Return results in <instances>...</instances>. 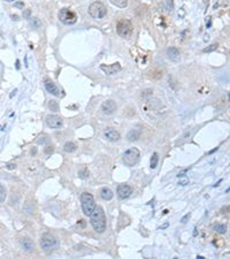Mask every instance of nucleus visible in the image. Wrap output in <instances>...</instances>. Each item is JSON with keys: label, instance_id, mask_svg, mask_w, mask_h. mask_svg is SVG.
Returning <instances> with one entry per match:
<instances>
[{"label": "nucleus", "instance_id": "f257e3e1", "mask_svg": "<svg viewBox=\"0 0 230 259\" xmlns=\"http://www.w3.org/2000/svg\"><path fill=\"white\" fill-rule=\"evenodd\" d=\"M90 220H91L92 227L97 233L101 234L106 230V215H105L104 210L100 206H96V208L90 215Z\"/></svg>", "mask_w": 230, "mask_h": 259}, {"label": "nucleus", "instance_id": "f03ea898", "mask_svg": "<svg viewBox=\"0 0 230 259\" xmlns=\"http://www.w3.org/2000/svg\"><path fill=\"white\" fill-rule=\"evenodd\" d=\"M58 245H59V241H58L57 237L52 235V234H44L42 238H40V246L44 250V252H46V253L52 252Z\"/></svg>", "mask_w": 230, "mask_h": 259}, {"label": "nucleus", "instance_id": "7ed1b4c3", "mask_svg": "<svg viewBox=\"0 0 230 259\" xmlns=\"http://www.w3.org/2000/svg\"><path fill=\"white\" fill-rule=\"evenodd\" d=\"M81 205H82V210L84 212V214L87 215V217L91 215V213L97 206L93 196L89 192H83L81 195Z\"/></svg>", "mask_w": 230, "mask_h": 259}, {"label": "nucleus", "instance_id": "20e7f679", "mask_svg": "<svg viewBox=\"0 0 230 259\" xmlns=\"http://www.w3.org/2000/svg\"><path fill=\"white\" fill-rule=\"evenodd\" d=\"M139 158H140V152H139L138 149L136 148H131V149L127 150L126 152L123 153V163L126 164L127 166H135L136 164L139 161Z\"/></svg>", "mask_w": 230, "mask_h": 259}, {"label": "nucleus", "instance_id": "39448f33", "mask_svg": "<svg viewBox=\"0 0 230 259\" xmlns=\"http://www.w3.org/2000/svg\"><path fill=\"white\" fill-rule=\"evenodd\" d=\"M89 14L93 18H103L107 14V8H106V6L103 2L96 1V2L90 5V7H89Z\"/></svg>", "mask_w": 230, "mask_h": 259}, {"label": "nucleus", "instance_id": "423d86ee", "mask_svg": "<svg viewBox=\"0 0 230 259\" xmlns=\"http://www.w3.org/2000/svg\"><path fill=\"white\" fill-rule=\"evenodd\" d=\"M132 30H134V26H132V23L129 20H120L117 23V34L123 38H129L132 34Z\"/></svg>", "mask_w": 230, "mask_h": 259}, {"label": "nucleus", "instance_id": "0eeeda50", "mask_svg": "<svg viewBox=\"0 0 230 259\" xmlns=\"http://www.w3.org/2000/svg\"><path fill=\"white\" fill-rule=\"evenodd\" d=\"M59 20L63 24L70 26V24L76 23V21H77V15L73 10H70L69 8H62L59 12Z\"/></svg>", "mask_w": 230, "mask_h": 259}, {"label": "nucleus", "instance_id": "6e6552de", "mask_svg": "<svg viewBox=\"0 0 230 259\" xmlns=\"http://www.w3.org/2000/svg\"><path fill=\"white\" fill-rule=\"evenodd\" d=\"M44 85H45V89L47 90V92H50L51 95H53V96L59 97L61 95L60 89H59L57 85H55V83L53 82L52 79H44Z\"/></svg>", "mask_w": 230, "mask_h": 259}, {"label": "nucleus", "instance_id": "1a4fd4ad", "mask_svg": "<svg viewBox=\"0 0 230 259\" xmlns=\"http://www.w3.org/2000/svg\"><path fill=\"white\" fill-rule=\"evenodd\" d=\"M117 196L121 199H127L128 197H130L132 193V188L128 184H120L116 189Z\"/></svg>", "mask_w": 230, "mask_h": 259}, {"label": "nucleus", "instance_id": "9d476101", "mask_svg": "<svg viewBox=\"0 0 230 259\" xmlns=\"http://www.w3.org/2000/svg\"><path fill=\"white\" fill-rule=\"evenodd\" d=\"M46 124L50 128H60L62 126V119L58 115L50 114L46 116Z\"/></svg>", "mask_w": 230, "mask_h": 259}, {"label": "nucleus", "instance_id": "9b49d317", "mask_svg": "<svg viewBox=\"0 0 230 259\" xmlns=\"http://www.w3.org/2000/svg\"><path fill=\"white\" fill-rule=\"evenodd\" d=\"M116 107H117L116 104H115V101H113V100H106L101 104V111H103V113H105L106 115L113 114L114 112L116 111Z\"/></svg>", "mask_w": 230, "mask_h": 259}, {"label": "nucleus", "instance_id": "f8f14e48", "mask_svg": "<svg viewBox=\"0 0 230 259\" xmlns=\"http://www.w3.org/2000/svg\"><path fill=\"white\" fill-rule=\"evenodd\" d=\"M100 69L104 71L106 75H114L117 71H121V65L120 63H113V65H101Z\"/></svg>", "mask_w": 230, "mask_h": 259}, {"label": "nucleus", "instance_id": "ddd939ff", "mask_svg": "<svg viewBox=\"0 0 230 259\" xmlns=\"http://www.w3.org/2000/svg\"><path fill=\"white\" fill-rule=\"evenodd\" d=\"M120 132H117V130H115L114 128H107L106 130H105V138L107 140V141L109 142H117L119 140H120Z\"/></svg>", "mask_w": 230, "mask_h": 259}, {"label": "nucleus", "instance_id": "4468645a", "mask_svg": "<svg viewBox=\"0 0 230 259\" xmlns=\"http://www.w3.org/2000/svg\"><path fill=\"white\" fill-rule=\"evenodd\" d=\"M20 245H21V248L26 252H32L34 249H35L34 242L31 241L30 238H28V237H22L21 240H20Z\"/></svg>", "mask_w": 230, "mask_h": 259}, {"label": "nucleus", "instance_id": "2eb2a0df", "mask_svg": "<svg viewBox=\"0 0 230 259\" xmlns=\"http://www.w3.org/2000/svg\"><path fill=\"white\" fill-rule=\"evenodd\" d=\"M167 55L171 61L174 62H178L180 59H181V54H180V51H178L176 47H169L167 50Z\"/></svg>", "mask_w": 230, "mask_h": 259}, {"label": "nucleus", "instance_id": "dca6fc26", "mask_svg": "<svg viewBox=\"0 0 230 259\" xmlns=\"http://www.w3.org/2000/svg\"><path fill=\"white\" fill-rule=\"evenodd\" d=\"M100 196H101V198L105 199V200H111V199L113 198L114 193L109 188L104 187V188H101V190H100Z\"/></svg>", "mask_w": 230, "mask_h": 259}, {"label": "nucleus", "instance_id": "f3484780", "mask_svg": "<svg viewBox=\"0 0 230 259\" xmlns=\"http://www.w3.org/2000/svg\"><path fill=\"white\" fill-rule=\"evenodd\" d=\"M127 138H128V141H130V142L138 141L139 138H140V132H139L138 130H136V129L130 130V132H128V135H127Z\"/></svg>", "mask_w": 230, "mask_h": 259}, {"label": "nucleus", "instance_id": "a211bd4d", "mask_svg": "<svg viewBox=\"0 0 230 259\" xmlns=\"http://www.w3.org/2000/svg\"><path fill=\"white\" fill-rule=\"evenodd\" d=\"M76 149H77V146H76V144H75L74 142H67L65 144V146H63V150H65L66 152H69V153L75 152Z\"/></svg>", "mask_w": 230, "mask_h": 259}, {"label": "nucleus", "instance_id": "6ab92c4d", "mask_svg": "<svg viewBox=\"0 0 230 259\" xmlns=\"http://www.w3.org/2000/svg\"><path fill=\"white\" fill-rule=\"evenodd\" d=\"M109 1L119 8H124L128 5V0H109Z\"/></svg>", "mask_w": 230, "mask_h": 259}, {"label": "nucleus", "instance_id": "aec40b11", "mask_svg": "<svg viewBox=\"0 0 230 259\" xmlns=\"http://www.w3.org/2000/svg\"><path fill=\"white\" fill-rule=\"evenodd\" d=\"M30 24L32 26V29H38L42 26V22L37 18H30Z\"/></svg>", "mask_w": 230, "mask_h": 259}, {"label": "nucleus", "instance_id": "412c9836", "mask_svg": "<svg viewBox=\"0 0 230 259\" xmlns=\"http://www.w3.org/2000/svg\"><path fill=\"white\" fill-rule=\"evenodd\" d=\"M214 230H215L216 233H219V234H226L227 233V226H226V225L219 224V225H216V226L214 227Z\"/></svg>", "mask_w": 230, "mask_h": 259}, {"label": "nucleus", "instance_id": "4be33fe9", "mask_svg": "<svg viewBox=\"0 0 230 259\" xmlns=\"http://www.w3.org/2000/svg\"><path fill=\"white\" fill-rule=\"evenodd\" d=\"M158 161H159V156H158L156 152H154L152 156V158H151V168H152V169H154V168L158 166Z\"/></svg>", "mask_w": 230, "mask_h": 259}, {"label": "nucleus", "instance_id": "5701e85b", "mask_svg": "<svg viewBox=\"0 0 230 259\" xmlns=\"http://www.w3.org/2000/svg\"><path fill=\"white\" fill-rule=\"evenodd\" d=\"M48 108L52 111V112H58L59 111V105H58L57 101L50 100L48 101Z\"/></svg>", "mask_w": 230, "mask_h": 259}, {"label": "nucleus", "instance_id": "b1692460", "mask_svg": "<svg viewBox=\"0 0 230 259\" xmlns=\"http://www.w3.org/2000/svg\"><path fill=\"white\" fill-rule=\"evenodd\" d=\"M6 197H7V193H6V190H5V188L2 187V185L0 184V203L5 202V199H6Z\"/></svg>", "mask_w": 230, "mask_h": 259}, {"label": "nucleus", "instance_id": "393cba45", "mask_svg": "<svg viewBox=\"0 0 230 259\" xmlns=\"http://www.w3.org/2000/svg\"><path fill=\"white\" fill-rule=\"evenodd\" d=\"M163 5L167 10H173V0H163Z\"/></svg>", "mask_w": 230, "mask_h": 259}, {"label": "nucleus", "instance_id": "a878e982", "mask_svg": "<svg viewBox=\"0 0 230 259\" xmlns=\"http://www.w3.org/2000/svg\"><path fill=\"white\" fill-rule=\"evenodd\" d=\"M217 46H219L217 44H212V45H209L208 47L205 48L204 52H213V51H215V50H216Z\"/></svg>", "mask_w": 230, "mask_h": 259}, {"label": "nucleus", "instance_id": "bb28decb", "mask_svg": "<svg viewBox=\"0 0 230 259\" xmlns=\"http://www.w3.org/2000/svg\"><path fill=\"white\" fill-rule=\"evenodd\" d=\"M178 184H180V185H187V184H189V180H188L187 177H182V179H180V181H178Z\"/></svg>", "mask_w": 230, "mask_h": 259}, {"label": "nucleus", "instance_id": "cd10ccee", "mask_svg": "<svg viewBox=\"0 0 230 259\" xmlns=\"http://www.w3.org/2000/svg\"><path fill=\"white\" fill-rule=\"evenodd\" d=\"M53 151H54V148H53V146H46L45 150H44V152L46 154H52Z\"/></svg>", "mask_w": 230, "mask_h": 259}, {"label": "nucleus", "instance_id": "c85d7f7f", "mask_svg": "<svg viewBox=\"0 0 230 259\" xmlns=\"http://www.w3.org/2000/svg\"><path fill=\"white\" fill-rule=\"evenodd\" d=\"M79 174H81V177H87L89 176V171H87V168H84Z\"/></svg>", "mask_w": 230, "mask_h": 259}, {"label": "nucleus", "instance_id": "c756f323", "mask_svg": "<svg viewBox=\"0 0 230 259\" xmlns=\"http://www.w3.org/2000/svg\"><path fill=\"white\" fill-rule=\"evenodd\" d=\"M14 6H15L16 8L23 9V7H24V4H23L22 1H18V2H15V4H14Z\"/></svg>", "mask_w": 230, "mask_h": 259}, {"label": "nucleus", "instance_id": "7c9ffc66", "mask_svg": "<svg viewBox=\"0 0 230 259\" xmlns=\"http://www.w3.org/2000/svg\"><path fill=\"white\" fill-rule=\"evenodd\" d=\"M30 14H31V10L30 9H26L24 12H23V16L26 18H30Z\"/></svg>", "mask_w": 230, "mask_h": 259}, {"label": "nucleus", "instance_id": "2f4dec72", "mask_svg": "<svg viewBox=\"0 0 230 259\" xmlns=\"http://www.w3.org/2000/svg\"><path fill=\"white\" fill-rule=\"evenodd\" d=\"M15 167H16L15 164H8V165H7V169L12 171V169H15Z\"/></svg>", "mask_w": 230, "mask_h": 259}, {"label": "nucleus", "instance_id": "473e14b6", "mask_svg": "<svg viewBox=\"0 0 230 259\" xmlns=\"http://www.w3.org/2000/svg\"><path fill=\"white\" fill-rule=\"evenodd\" d=\"M189 217H190V214H187L185 217H183L182 220H181V222H182V224H185V222H187V220L189 219Z\"/></svg>", "mask_w": 230, "mask_h": 259}, {"label": "nucleus", "instance_id": "72a5a7b5", "mask_svg": "<svg viewBox=\"0 0 230 259\" xmlns=\"http://www.w3.org/2000/svg\"><path fill=\"white\" fill-rule=\"evenodd\" d=\"M168 226H169V225H168V222H167V224L162 225V226H161V227H160V229H165V228H167V227H168Z\"/></svg>", "mask_w": 230, "mask_h": 259}, {"label": "nucleus", "instance_id": "f704fd0d", "mask_svg": "<svg viewBox=\"0 0 230 259\" xmlns=\"http://www.w3.org/2000/svg\"><path fill=\"white\" fill-rule=\"evenodd\" d=\"M215 151H217V148H215V149H213L212 151H209V154H212V153H214Z\"/></svg>", "mask_w": 230, "mask_h": 259}, {"label": "nucleus", "instance_id": "c9c22d12", "mask_svg": "<svg viewBox=\"0 0 230 259\" xmlns=\"http://www.w3.org/2000/svg\"><path fill=\"white\" fill-rule=\"evenodd\" d=\"M193 230H195V232H193V236H197V235H198V232H197V228H195V229H193Z\"/></svg>", "mask_w": 230, "mask_h": 259}, {"label": "nucleus", "instance_id": "e433bc0d", "mask_svg": "<svg viewBox=\"0 0 230 259\" xmlns=\"http://www.w3.org/2000/svg\"><path fill=\"white\" fill-rule=\"evenodd\" d=\"M16 68H20V61H18V60H16Z\"/></svg>", "mask_w": 230, "mask_h": 259}, {"label": "nucleus", "instance_id": "4c0bfd02", "mask_svg": "<svg viewBox=\"0 0 230 259\" xmlns=\"http://www.w3.org/2000/svg\"><path fill=\"white\" fill-rule=\"evenodd\" d=\"M15 92H16V90H14L13 92L10 93V97H13V96H14V95H15Z\"/></svg>", "mask_w": 230, "mask_h": 259}, {"label": "nucleus", "instance_id": "58836bf2", "mask_svg": "<svg viewBox=\"0 0 230 259\" xmlns=\"http://www.w3.org/2000/svg\"><path fill=\"white\" fill-rule=\"evenodd\" d=\"M207 26H211V20H209V18H208V23H207Z\"/></svg>", "mask_w": 230, "mask_h": 259}, {"label": "nucleus", "instance_id": "ea45409f", "mask_svg": "<svg viewBox=\"0 0 230 259\" xmlns=\"http://www.w3.org/2000/svg\"><path fill=\"white\" fill-rule=\"evenodd\" d=\"M5 1H7V2H13V1H15V0H5Z\"/></svg>", "mask_w": 230, "mask_h": 259}]
</instances>
